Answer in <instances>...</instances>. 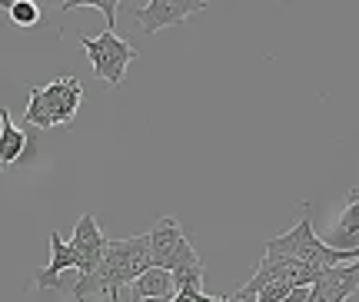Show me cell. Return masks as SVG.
Here are the masks:
<instances>
[{
	"label": "cell",
	"mask_w": 359,
	"mask_h": 302,
	"mask_svg": "<svg viewBox=\"0 0 359 302\" xmlns=\"http://www.w3.org/2000/svg\"><path fill=\"white\" fill-rule=\"evenodd\" d=\"M27 150V137H24V130L13 123L11 114L0 107V163H4V170L11 163H17L20 156H24Z\"/></svg>",
	"instance_id": "11"
},
{
	"label": "cell",
	"mask_w": 359,
	"mask_h": 302,
	"mask_svg": "<svg viewBox=\"0 0 359 302\" xmlns=\"http://www.w3.org/2000/svg\"><path fill=\"white\" fill-rule=\"evenodd\" d=\"M7 13H11V24L34 27L40 20V4L37 0H11V4H7Z\"/></svg>",
	"instance_id": "15"
},
{
	"label": "cell",
	"mask_w": 359,
	"mask_h": 302,
	"mask_svg": "<svg viewBox=\"0 0 359 302\" xmlns=\"http://www.w3.org/2000/svg\"><path fill=\"white\" fill-rule=\"evenodd\" d=\"M269 256H283V259H293L299 266H309V269H333V266H346L359 259V246L356 249H336L330 242H323L316 233H313V216H309V206L303 210L299 223L293 229H286L280 236H273L266 242Z\"/></svg>",
	"instance_id": "2"
},
{
	"label": "cell",
	"mask_w": 359,
	"mask_h": 302,
	"mask_svg": "<svg viewBox=\"0 0 359 302\" xmlns=\"http://www.w3.org/2000/svg\"><path fill=\"white\" fill-rule=\"evenodd\" d=\"M140 302H173V299H140Z\"/></svg>",
	"instance_id": "17"
},
{
	"label": "cell",
	"mask_w": 359,
	"mask_h": 302,
	"mask_svg": "<svg viewBox=\"0 0 359 302\" xmlns=\"http://www.w3.org/2000/svg\"><path fill=\"white\" fill-rule=\"evenodd\" d=\"M130 289H133V299L137 302L140 299H173V292H177L173 289V276H170L167 269H156V266L147 269Z\"/></svg>",
	"instance_id": "12"
},
{
	"label": "cell",
	"mask_w": 359,
	"mask_h": 302,
	"mask_svg": "<svg viewBox=\"0 0 359 302\" xmlns=\"http://www.w3.org/2000/svg\"><path fill=\"white\" fill-rule=\"evenodd\" d=\"M67 269H77V256L70 249V242H64L60 233H50V259L43 269L34 273V282L40 289H64V273Z\"/></svg>",
	"instance_id": "9"
},
{
	"label": "cell",
	"mask_w": 359,
	"mask_h": 302,
	"mask_svg": "<svg viewBox=\"0 0 359 302\" xmlns=\"http://www.w3.org/2000/svg\"><path fill=\"white\" fill-rule=\"evenodd\" d=\"M80 100H83L80 80L70 74H60L47 87H30V103H27L24 123L40 126V130L74 123V116L80 110Z\"/></svg>",
	"instance_id": "3"
},
{
	"label": "cell",
	"mask_w": 359,
	"mask_h": 302,
	"mask_svg": "<svg viewBox=\"0 0 359 302\" xmlns=\"http://www.w3.org/2000/svg\"><path fill=\"white\" fill-rule=\"evenodd\" d=\"M359 236V186L349 189L346 210L336 223V249H349V242Z\"/></svg>",
	"instance_id": "13"
},
{
	"label": "cell",
	"mask_w": 359,
	"mask_h": 302,
	"mask_svg": "<svg viewBox=\"0 0 359 302\" xmlns=\"http://www.w3.org/2000/svg\"><path fill=\"white\" fill-rule=\"evenodd\" d=\"M0 170H4V163H0Z\"/></svg>",
	"instance_id": "18"
},
{
	"label": "cell",
	"mask_w": 359,
	"mask_h": 302,
	"mask_svg": "<svg viewBox=\"0 0 359 302\" xmlns=\"http://www.w3.org/2000/svg\"><path fill=\"white\" fill-rule=\"evenodd\" d=\"M359 292V259L346 266L323 269L320 279L309 286V302H346Z\"/></svg>",
	"instance_id": "7"
},
{
	"label": "cell",
	"mask_w": 359,
	"mask_h": 302,
	"mask_svg": "<svg viewBox=\"0 0 359 302\" xmlns=\"http://www.w3.org/2000/svg\"><path fill=\"white\" fill-rule=\"evenodd\" d=\"M170 276H173V289L183 292V289H196L203 292V259L196 256V249H193V242L187 240L183 242V249L177 252V259H173V269H170Z\"/></svg>",
	"instance_id": "10"
},
{
	"label": "cell",
	"mask_w": 359,
	"mask_h": 302,
	"mask_svg": "<svg viewBox=\"0 0 359 302\" xmlns=\"http://www.w3.org/2000/svg\"><path fill=\"white\" fill-rule=\"evenodd\" d=\"M154 269V256H150V236H130V240H110L103 252L100 266L90 276H77L74 282V299L90 302L93 296L107 292L110 302H120V289L133 286L137 279Z\"/></svg>",
	"instance_id": "1"
},
{
	"label": "cell",
	"mask_w": 359,
	"mask_h": 302,
	"mask_svg": "<svg viewBox=\"0 0 359 302\" xmlns=\"http://www.w3.org/2000/svg\"><path fill=\"white\" fill-rule=\"evenodd\" d=\"M80 47L87 53L90 67L97 80H103L107 87H120L123 76H127V67L137 60V47H130V40L116 37V30H103L100 37H87L80 34Z\"/></svg>",
	"instance_id": "4"
},
{
	"label": "cell",
	"mask_w": 359,
	"mask_h": 302,
	"mask_svg": "<svg viewBox=\"0 0 359 302\" xmlns=\"http://www.w3.org/2000/svg\"><path fill=\"white\" fill-rule=\"evenodd\" d=\"M293 292V286L290 282H269V286H263L257 296V302H286V296Z\"/></svg>",
	"instance_id": "16"
},
{
	"label": "cell",
	"mask_w": 359,
	"mask_h": 302,
	"mask_svg": "<svg viewBox=\"0 0 359 302\" xmlns=\"http://www.w3.org/2000/svg\"><path fill=\"white\" fill-rule=\"evenodd\" d=\"M70 249H74V256H77V276H90V273L100 266L103 252H107V240H103L100 223H97L90 213H83L77 219Z\"/></svg>",
	"instance_id": "6"
},
{
	"label": "cell",
	"mask_w": 359,
	"mask_h": 302,
	"mask_svg": "<svg viewBox=\"0 0 359 302\" xmlns=\"http://www.w3.org/2000/svg\"><path fill=\"white\" fill-rule=\"evenodd\" d=\"M80 7H93V11H103V17H107V30H114L116 11L123 7V0H67V4H60V13L80 11Z\"/></svg>",
	"instance_id": "14"
},
{
	"label": "cell",
	"mask_w": 359,
	"mask_h": 302,
	"mask_svg": "<svg viewBox=\"0 0 359 302\" xmlns=\"http://www.w3.org/2000/svg\"><path fill=\"white\" fill-rule=\"evenodd\" d=\"M147 236H150V256H154V266L170 273V269H173V259H177V252L183 249V242H187V229L180 226V219L163 216V219H156L154 229H150Z\"/></svg>",
	"instance_id": "8"
},
{
	"label": "cell",
	"mask_w": 359,
	"mask_h": 302,
	"mask_svg": "<svg viewBox=\"0 0 359 302\" xmlns=\"http://www.w3.org/2000/svg\"><path fill=\"white\" fill-rule=\"evenodd\" d=\"M200 11H206L203 0H150V4L137 7V24H140V30L147 37H154L156 30L183 24L187 17H193Z\"/></svg>",
	"instance_id": "5"
}]
</instances>
